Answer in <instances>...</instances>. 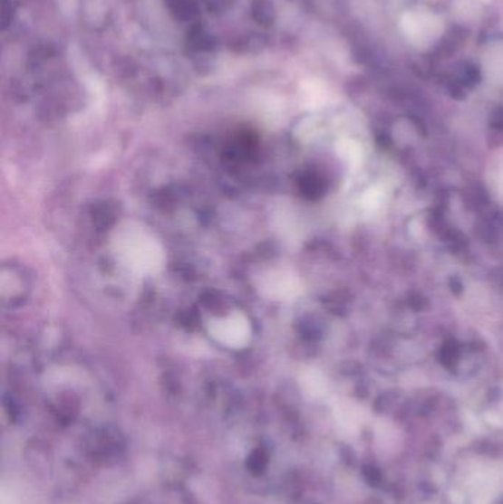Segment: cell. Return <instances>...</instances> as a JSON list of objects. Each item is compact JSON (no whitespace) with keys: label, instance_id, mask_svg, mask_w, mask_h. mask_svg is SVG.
Segmentation results:
<instances>
[]
</instances>
